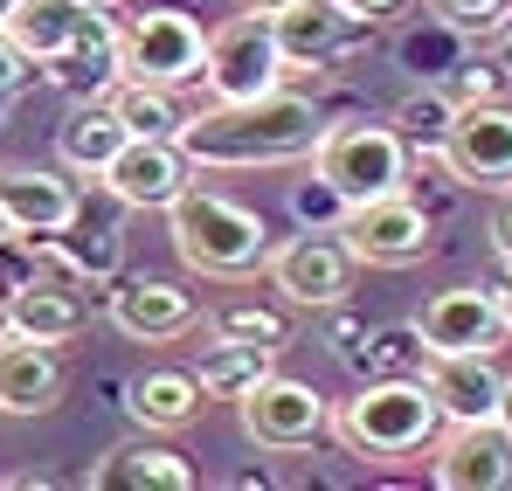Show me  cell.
<instances>
[{
  "label": "cell",
  "mask_w": 512,
  "mask_h": 491,
  "mask_svg": "<svg viewBox=\"0 0 512 491\" xmlns=\"http://www.w3.org/2000/svg\"><path fill=\"white\" fill-rule=\"evenodd\" d=\"M326 139V118L305 90H263V97H215L201 111H187L180 125V153L194 173H256V166H291L312 160V146Z\"/></svg>",
  "instance_id": "1"
},
{
  "label": "cell",
  "mask_w": 512,
  "mask_h": 491,
  "mask_svg": "<svg viewBox=\"0 0 512 491\" xmlns=\"http://www.w3.org/2000/svg\"><path fill=\"white\" fill-rule=\"evenodd\" d=\"M333 436L346 443V457L416 464V457H429V443L443 436V409L423 388V374H367L353 388V402L333 409Z\"/></svg>",
  "instance_id": "2"
},
{
  "label": "cell",
  "mask_w": 512,
  "mask_h": 491,
  "mask_svg": "<svg viewBox=\"0 0 512 491\" xmlns=\"http://www.w3.org/2000/svg\"><path fill=\"white\" fill-rule=\"evenodd\" d=\"M167 236H173V256L194 277H250V270H263V256H270L263 215L243 208V201H229V194H215V187H194V180L173 194Z\"/></svg>",
  "instance_id": "3"
},
{
  "label": "cell",
  "mask_w": 512,
  "mask_h": 491,
  "mask_svg": "<svg viewBox=\"0 0 512 491\" xmlns=\"http://www.w3.org/2000/svg\"><path fill=\"white\" fill-rule=\"evenodd\" d=\"M409 139L395 125H326V139L312 146V173L340 194L346 208L353 201H374V194H402L409 187Z\"/></svg>",
  "instance_id": "4"
},
{
  "label": "cell",
  "mask_w": 512,
  "mask_h": 491,
  "mask_svg": "<svg viewBox=\"0 0 512 491\" xmlns=\"http://www.w3.org/2000/svg\"><path fill=\"white\" fill-rule=\"evenodd\" d=\"M263 277H270V291H284V305L333 312L353 291V249L340 229H298L291 243H270Z\"/></svg>",
  "instance_id": "5"
},
{
  "label": "cell",
  "mask_w": 512,
  "mask_h": 491,
  "mask_svg": "<svg viewBox=\"0 0 512 491\" xmlns=\"http://www.w3.org/2000/svg\"><path fill=\"white\" fill-rule=\"evenodd\" d=\"M291 77V63H284V49H277V28H270V14H250V7H236V21H222L215 35H208V63H201V83H208V97H263V90H277V83Z\"/></svg>",
  "instance_id": "6"
},
{
  "label": "cell",
  "mask_w": 512,
  "mask_h": 491,
  "mask_svg": "<svg viewBox=\"0 0 512 491\" xmlns=\"http://www.w3.org/2000/svg\"><path fill=\"white\" fill-rule=\"evenodd\" d=\"M340 236L353 249V263H374V270H409L436 249V222H429L423 201L402 194H374V201H353L340 215Z\"/></svg>",
  "instance_id": "7"
},
{
  "label": "cell",
  "mask_w": 512,
  "mask_h": 491,
  "mask_svg": "<svg viewBox=\"0 0 512 491\" xmlns=\"http://www.w3.org/2000/svg\"><path fill=\"white\" fill-rule=\"evenodd\" d=\"M201 63H208V35L187 7H139L125 21V77L187 90L201 83Z\"/></svg>",
  "instance_id": "8"
},
{
  "label": "cell",
  "mask_w": 512,
  "mask_h": 491,
  "mask_svg": "<svg viewBox=\"0 0 512 491\" xmlns=\"http://www.w3.org/2000/svg\"><path fill=\"white\" fill-rule=\"evenodd\" d=\"M236 415H243V436L256 450H312L333 429V402L312 381H291V374H263L236 402Z\"/></svg>",
  "instance_id": "9"
},
{
  "label": "cell",
  "mask_w": 512,
  "mask_h": 491,
  "mask_svg": "<svg viewBox=\"0 0 512 491\" xmlns=\"http://www.w3.org/2000/svg\"><path fill=\"white\" fill-rule=\"evenodd\" d=\"M429 478L443 491H512V429L499 415L450 422L429 443Z\"/></svg>",
  "instance_id": "10"
},
{
  "label": "cell",
  "mask_w": 512,
  "mask_h": 491,
  "mask_svg": "<svg viewBox=\"0 0 512 491\" xmlns=\"http://www.w3.org/2000/svg\"><path fill=\"white\" fill-rule=\"evenodd\" d=\"M443 166L457 187H485L506 194L512 187V104H457V125L443 139Z\"/></svg>",
  "instance_id": "11"
},
{
  "label": "cell",
  "mask_w": 512,
  "mask_h": 491,
  "mask_svg": "<svg viewBox=\"0 0 512 491\" xmlns=\"http://www.w3.org/2000/svg\"><path fill=\"white\" fill-rule=\"evenodd\" d=\"M416 332H423L429 353H499L512 339V319H506V305H499V291L450 284V291H436L423 305Z\"/></svg>",
  "instance_id": "12"
},
{
  "label": "cell",
  "mask_w": 512,
  "mask_h": 491,
  "mask_svg": "<svg viewBox=\"0 0 512 491\" xmlns=\"http://www.w3.org/2000/svg\"><path fill=\"white\" fill-rule=\"evenodd\" d=\"M0 215L14 236H70L84 222V194L70 166H0Z\"/></svg>",
  "instance_id": "13"
},
{
  "label": "cell",
  "mask_w": 512,
  "mask_h": 491,
  "mask_svg": "<svg viewBox=\"0 0 512 491\" xmlns=\"http://www.w3.org/2000/svg\"><path fill=\"white\" fill-rule=\"evenodd\" d=\"M270 28H277V49L291 70H326L346 49H360V35H367V21L340 0H291L270 14Z\"/></svg>",
  "instance_id": "14"
},
{
  "label": "cell",
  "mask_w": 512,
  "mask_h": 491,
  "mask_svg": "<svg viewBox=\"0 0 512 491\" xmlns=\"http://www.w3.org/2000/svg\"><path fill=\"white\" fill-rule=\"evenodd\" d=\"M194 180V160L180 153V139H125L118 160L104 166V187L125 201V208H173V194Z\"/></svg>",
  "instance_id": "15"
},
{
  "label": "cell",
  "mask_w": 512,
  "mask_h": 491,
  "mask_svg": "<svg viewBox=\"0 0 512 491\" xmlns=\"http://www.w3.org/2000/svg\"><path fill=\"white\" fill-rule=\"evenodd\" d=\"M423 388L436 395L443 422H485V415H499L506 367H499V353H429Z\"/></svg>",
  "instance_id": "16"
},
{
  "label": "cell",
  "mask_w": 512,
  "mask_h": 491,
  "mask_svg": "<svg viewBox=\"0 0 512 491\" xmlns=\"http://www.w3.org/2000/svg\"><path fill=\"white\" fill-rule=\"evenodd\" d=\"M111 326L125 332V339L160 346V339H180V332L201 326V305H194V291H180L167 277H125L111 291Z\"/></svg>",
  "instance_id": "17"
},
{
  "label": "cell",
  "mask_w": 512,
  "mask_h": 491,
  "mask_svg": "<svg viewBox=\"0 0 512 491\" xmlns=\"http://www.w3.org/2000/svg\"><path fill=\"white\" fill-rule=\"evenodd\" d=\"M63 395V360L49 339L28 332H0V415H49Z\"/></svg>",
  "instance_id": "18"
},
{
  "label": "cell",
  "mask_w": 512,
  "mask_h": 491,
  "mask_svg": "<svg viewBox=\"0 0 512 491\" xmlns=\"http://www.w3.org/2000/svg\"><path fill=\"white\" fill-rule=\"evenodd\" d=\"M90 7L97 0H7V14H0V35L14 42V56L21 63H56L77 35H84Z\"/></svg>",
  "instance_id": "19"
},
{
  "label": "cell",
  "mask_w": 512,
  "mask_h": 491,
  "mask_svg": "<svg viewBox=\"0 0 512 491\" xmlns=\"http://www.w3.org/2000/svg\"><path fill=\"white\" fill-rule=\"evenodd\" d=\"M90 485L97 491H194V464L167 450V443H146V436H132V443H111L97 464H90Z\"/></svg>",
  "instance_id": "20"
},
{
  "label": "cell",
  "mask_w": 512,
  "mask_h": 491,
  "mask_svg": "<svg viewBox=\"0 0 512 491\" xmlns=\"http://www.w3.org/2000/svg\"><path fill=\"white\" fill-rule=\"evenodd\" d=\"M125 139H132V132H125V118L111 111V97H77V104L63 111V125H56V160L70 166L77 180H104V166L118 160Z\"/></svg>",
  "instance_id": "21"
},
{
  "label": "cell",
  "mask_w": 512,
  "mask_h": 491,
  "mask_svg": "<svg viewBox=\"0 0 512 491\" xmlns=\"http://www.w3.org/2000/svg\"><path fill=\"white\" fill-rule=\"evenodd\" d=\"M49 77L63 83V90H77V97H111V83L125 77V28L104 7H90L84 35L49 63Z\"/></svg>",
  "instance_id": "22"
},
{
  "label": "cell",
  "mask_w": 512,
  "mask_h": 491,
  "mask_svg": "<svg viewBox=\"0 0 512 491\" xmlns=\"http://www.w3.org/2000/svg\"><path fill=\"white\" fill-rule=\"evenodd\" d=\"M194 381H201V395H215V402H243L263 374H277V346H263V339H243V332H222L194 353V367H187Z\"/></svg>",
  "instance_id": "23"
},
{
  "label": "cell",
  "mask_w": 512,
  "mask_h": 491,
  "mask_svg": "<svg viewBox=\"0 0 512 491\" xmlns=\"http://www.w3.org/2000/svg\"><path fill=\"white\" fill-rule=\"evenodd\" d=\"M7 326L28 332V339L63 346V339H77V332H84V298H77V284H63V277L7 284Z\"/></svg>",
  "instance_id": "24"
},
{
  "label": "cell",
  "mask_w": 512,
  "mask_h": 491,
  "mask_svg": "<svg viewBox=\"0 0 512 491\" xmlns=\"http://www.w3.org/2000/svg\"><path fill=\"white\" fill-rule=\"evenodd\" d=\"M208 409V395H201V381L194 374H180V367H153V374H139L132 388H125V415L139 422V429H187V422H201Z\"/></svg>",
  "instance_id": "25"
},
{
  "label": "cell",
  "mask_w": 512,
  "mask_h": 491,
  "mask_svg": "<svg viewBox=\"0 0 512 491\" xmlns=\"http://www.w3.org/2000/svg\"><path fill=\"white\" fill-rule=\"evenodd\" d=\"M111 111H118L125 132H139V139H180V125H187L180 90H167V83H139V77L111 83Z\"/></svg>",
  "instance_id": "26"
},
{
  "label": "cell",
  "mask_w": 512,
  "mask_h": 491,
  "mask_svg": "<svg viewBox=\"0 0 512 491\" xmlns=\"http://www.w3.org/2000/svg\"><path fill=\"white\" fill-rule=\"evenodd\" d=\"M388 125L409 139L416 160H443V139H450V125H457V97H450V83H423V90H409V97L395 104Z\"/></svg>",
  "instance_id": "27"
},
{
  "label": "cell",
  "mask_w": 512,
  "mask_h": 491,
  "mask_svg": "<svg viewBox=\"0 0 512 491\" xmlns=\"http://www.w3.org/2000/svg\"><path fill=\"white\" fill-rule=\"evenodd\" d=\"M360 367H367V374H423V367H429V346H423V332H416V326L374 332Z\"/></svg>",
  "instance_id": "28"
},
{
  "label": "cell",
  "mask_w": 512,
  "mask_h": 491,
  "mask_svg": "<svg viewBox=\"0 0 512 491\" xmlns=\"http://www.w3.org/2000/svg\"><path fill=\"white\" fill-rule=\"evenodd\" d=\"M291 215H298L305 229H340L346 201L326 187V180H319V173H312V180H298V187H291Z\"/></svg>",
  "instance_id": "29"
},
{
  "label": "cell",
  "mask_w": 512,
  "mask_h": 491,
  "mask_svg": "<svg viewBox=\"0 0 512 491\" xmlns=\"http://www.w3.org/2000/svg\"><path fill=\"white\" fill-rule=\"evenodd\" d=\"M215 326H222V332H243V339H263V346H284V339H291V326H284L277 312H263V305H229Z\"/></svg>",
  "instance_id": "30"
},
{
  "label": "cell",
  "mask_w": 512,
  "mask_h": 491,
  "mask_svg": "<svg viewBox=\"0 0 512 491\" xmlns=\"http://www.w3.org/2000/svg\"><path fill=\"white\" fill-rule=\"evenodd\" d=\"M429 7L443 14V28H457V35H485L512 0H429Z\"/></svg>",
  "instance_id": "31"
},
{
  "label": "cell",
  "mask_w": 512,
  "mask_h": 491,
  "mask_svg": "<svg viewBox=\"0 0 512 491\" xmlns=\"http://www.w3.org/2000/svg\"><path fill=\"white\" fill-rule=\"evenodd\" d=\"M499 90H506V70H499L492 56H485V63H464V77L450 83V97H457V104H492Z\"/></svg>",
  "instance_id": "32"
},
{
  "label": "cell",
  "mask_w": 512,
  "mask_h": 491,
  "mask_svg": "<svg viewBox=\"0 0 512 491\" xmlns=\"http://www.w3.org/2000/svg\"><path fill=\"white\" fill-rule=\"evenodd\" d=\"M485 56H492V63L506 70V83H512V7L492 21V28H485Z\"/></svg>",
  "instance_id": "33"
},
{
  "label": "cell",
  "mask_w": 512,
  "mask_h": 491,
  "mask_svg": "<svg viewBox=\"0 0 512 491\" xmlns=\"http://www.w3.org/2000/svg\"><path fill=\"white\" fill-rule=\"evenodd\" d=\"M340 7H353V14H360V21L374 28V21H395V14H402L409 0H340Z\"/></svg>",
  "instance_id": "34"
},
{
  "label": "cell",
  "mask_w": 512,
  "mask_h": 491,
  "mask_svg": "<svg viewBox=\"0 0 512 491\" xmlns=\"http://www.w3.org/2000/svg\"><path fill=\"white\" fill-rule=\"evenodd\" d=\"M492 249L512 263V187H506V208H499V222H492Z\"/></svg>",
  "instance_id": "35"
},
{
  "label": "cell",
  "mask_w": 512,
  "mask_h": 491,
  "mask_svg": "<svg viewBox=\"0 0 512 491\" xmlns=\"http://www.w3.org/2000/svg\"><path fill=\"white\" fill-rule=\"evenodd\" d=\"M14 70H21V56H14V42H7V35H0V97H7V90H14Z\"/></svg>",
  "instance_id": "36"
},
{
  "label": "cell",
  "mask_w": 512,
  "mask_h": 491,
  "mask_svg": "<svg viewBox=\"0 0 512 491\" xmlns=\"http://www.w3.org/2000/svg\"><path fill=\"white\" fill-rule=\"evenodd\" d=\"M236 7H250V14H277V7H291V0H236Z\"/></svg>",
  "instance_id": "37"
},
{
  "label": "cell",
  "mask_w": 512,
  "mask_h": 491,
  "mask_svg": "<svg viewBox=\"0 0 512 491\" xmlns=\"http://www.w3.org/2000/svg\"><path fill=\"white\" fill-rule=\"evenodd\" d=\"M499 422L512 429V374H506V395H499Z\"/></svg>",
  "instance_id": "38"
},
{
  "label": "cell",
  "mask_w": 512,
  "mask_h": 491,
  "mask_svg": "<svg viewBox=\"0 0 512 491\" xmlns=\"http://www.w3.org/2000/svg\"><path fill=\"white\" fill-rule=\"evenodd\" d=\"M499 305H506V319H512V263H506V284H499Z\"/></svg>",
  "instance_id": "39"
},
{
  "label": "cell",
  "mask_w": 512,
  "mask_h": 491,
  "mask_svg": "<svg viewBox=\"0 0 512 491\" xmlns=\"http://www.w3.org/2000/svg\"><path fill=\"white\" fill-rule=\"evenodd\" d=\"M0 332H7V284H0Z\"/></svg>",
  "instance_id": "40"
},
{
  "label": "cell",
  "mask_w": 512,
  "mask_h": 491,
  "mask_svg": "<svg viewBox=\"0 0 512 491\" xmlns=\"http://www.w3.org/2000/svg\"><path fill=\"white\" fill-rule=\"evenodd\" d=\"M0 14H7V0H0Z\"/></svg>",
  "instance_id": "41"
},
{
  "label": "cell",
  "mask_w": 512,
  "mask_h": 491,
  "mask_svg": "<svg viewBox=\"0 0 512 491\" xmlns=\"http://www.w3.org/2000/svg\"><path fill=\"white\" fill-rule=\"evenodd\" d=\"M97 7H111V0H97Z\"/></svg>",
  "instance_id": "42"
}]
</instances>
